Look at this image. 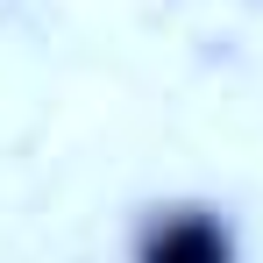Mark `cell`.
<instances>
[{
	"instance_id": "6da1fadb",
	"label": "cell",
	"mask_w": 263,
	"mask_h": 263,
	"mask_svg": "<svg viewBox=\"0 0 263 263\" xmlns=\"http://www.w3.org/2000/svg\"><path fill=\"white\" fill-rule=\"evenodd\" d=\"M135 263H242V249L214 206H157L135 235Z\"/></svg>"
}]
</instances>
